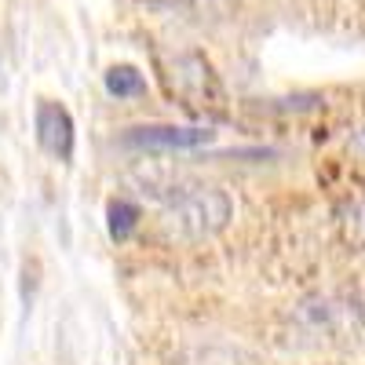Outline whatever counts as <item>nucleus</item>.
Returning a JSON list of instances; mask_svg holds the SVG:
<instances>
[{
	"mask_svg": "<svg viewBox=\"0 0 365 365\" xmlns=\"http://www.w3.org/2000/svg\"><path fill=\"white\" fill-rule=\"evenodd\" d=\"M234 220V201L216 187H190L172 194L161 208V230L172 241H208Z\"/></svg>",
	"mask_w": 365,
	"mask_h": 365,
	"instance_id": "f257e3e1",
	"label": "nucleus"
},
{
	"mask_svg": "<svg viewBox=\"0 0 365 365\" xmlns=\"http://www.w3.org/2000/svg\"><path fill=\"white\" fill-rule=\"evenodd\" d=\"M299 322L307 332L325 340H347L365 332V299L361 296H318L299 303Z\"/></svg>",
	"mask_w": 365,
	"mask_h": 365,
	"instance_id": "f03ea898",
	"label": "nucleus"
},
{
	"mask_svg": "<svg viewBox=\"0 0 365 365\" xmlns=\"http://www.w3.org/2000/svg\"><path fill=\"white\" fill-rule=\"evenodd\" d=\"M165 81L194 113H205V110L216 113L220 103H223V88H220L216 77H212V70H208V63L201 55H175Z\"/></svg>",
	"mask_w": 365,
	"mask_h": 365,
	"instance_id": "7ed1b4c3",
	"label": "nucleus"
},
{
	"mask_svg": "<svg viewBox=\"0 0 365 365\" xmlns=\"http://www.w3.org/2000/svg\"><path fill=\"white\" fill-rule=\"evenodd\" d=\"M212 128L201 125H139L120 135L125 150H139V154H179V150H197L212 143Z\"/></svg>",
	"mask_w": 365,
	"mask_h": 365,
	"instance_id": "20e7f679",
	"label": "nucleus"
},
{
	"mask_svg": "<svg viewBox=\"0 0 365 365\" xmlns=\"http://www.w3.org/2000/svg\"><path fill=\"white\" fill-rule=\"evenodd\" d=\"M34 128H37V143L44 154L58 158V161H70L73 158V143H77V128H73V117L66 106L58 103H41L37 117H34Z\"/></svg>",
	"mask_w": 365,
	"mask_h": 365,
	"instance_id": "39448f33",
	"label": "nucleus"
},
{
	"mask_svg": "<svg viewBox=\"0 0 365 365\" xmlns=\"http://www.w3.org/2000/svg\"><path fill=\"white\" fill-rule=\"evenodd\" d=\"M103 88L110 99H143L146 96V77L135 66H110L103 77Z\"/></svg>",
	"mask_w": 365,
	"mask_h": 365,
	"instance_id": "423d86ee",
	"label": "nucleus"
},
{
	"mask_svg": "<svg viewBox=\"0 0 365 365\" xmlns=\"http://www.w3.org/2000/svg\"><path fill=\"white\" fill-rule=\"evenodd\" d=\"M106 227H110V237H113V241H125V237L139 227V208H135L132 201H125V197L110 201V208H106Z\"/></svg>",
	"mask_w": 365,
	"mask_h": 365,
	"instance_id": "0eeeda50",
	"label": "nucleus"
},
{
	"mask_svg": "<svg viewBox=\"0 0 365 365\" xmlns=\"http://www.w3.org/2000/svg\"><path fill=\"white\" fill-rule=\"evenodd\" d=\"M340 234L351 245L365 249V197H354L340 208Z\"/></svg>",
	"mask_w": 365,
	"mask_h": 365,
	"instance_id": "6e6552de",
	"label": "nucleus"
},
{
	"mask_svg": "<svg viewBox=\"0 0 365 365\" xmlns=\"http://www.w3.org/2000/svg\"><path fill=\"white\" fill-rule=\"evenodd\" d=\"M351 146H354V150H358V154H365V128H361V132H358V135H354V143H351Z\"/></svg>",
	"mask_w": 365,
	"mask_h": 365,
	"instance_id": "1a4fd4ad",
	"label": "nucleus"
},
{
	"mask_svg": "<svg viewBox=\"0 0 365 365\" xmlns=\"http://www.w3.org/2000/svg\"><path fill=\"white\" fill-rule=\"evenodd\" d=\"M161 4H190V0H161Z\"/></svg>",
	"mask_w": 365,
	"mask_h": 365,
	"instance_id": "9d476101",
	"label": "nucleus"
}]
</instances>
